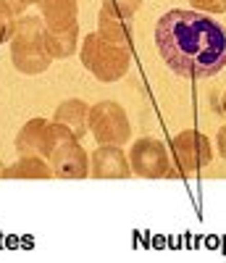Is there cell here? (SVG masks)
Here are the masks:
<instances>
[{
  "label": "cell",
  "mask_w": 226,
  "mask_h": 263,
  "mask_svg": "<svg viewBox=\"0 0 226 263\" xmlns=\"http://www.w3.org/2000/svg\"><path fill=\"white\" fill-rule=\"evenodd\" d=\"M155 48L179 77L208 79L226 69V29L190 8H171L155 24Z\"/></svg>",
  "instance_id": "obj_1"
},
{
  "label": "cell",
  "mask_w": 226,
  "mask_h": 263,
  "mask_svg": "<svg viewBox=\"0 0 226 263\" xmlns=\"http://www.w3.org/2000/svg\"><path fill=\"white\" fill-rule=\"evenodd\" d=\"M42 156L48 158L53 177L58 179H84L89 177V156L79 145V137H74L71 129H66L58 121H50L45 129Z\"/></svg>",
  "instance_id": "obj_2"
},
{
  "label": "cell",
  "mask_w": 226,
  "mask_h": 263,
  "mask_svg": "<svg viewBox=\"0 0 226 263\" xmlns=\"http://www.w3.org/2000/svg\"><path fill=\"white\" fill-rule=\"evenodd\" d=\"M11 61L21 74H42L50 66V55L45 50V21L42 16H18L16 32L11 37Z\"/></svg>",
  "instance_id": "obj_3"
},
{
  "label": "cell",
  "mask_w": 226,
  "mask_h": 263,
  "mask_svg": "<svg viewBox=\"0 0 226 263\" xmlns=\"http://www.w3.org/2000/svg\"><path fill=\"white\" fill-rule=\"evenodd\" d=\"M79 58H82V66L98 82H119L126 77L129 66H131V50L121 48V45H113V42H108L98 32L95 34L89 32L82 40Z\"/></svg>",
  "instance_id": "obj_4"
},
{
  "label": "cell",
  "mask_w": 226,
  "mask_h": 263,
  "mask_svg": "<svg viewBox=\"0 0 226 263\" xmlns=\"http://www.w3.org/2000/svg\"><path fill=\"white\" fill-rule=\"evenodd\" d=\"M89 132L100 145H124L131 140V124L116 100H100L89 105Z\"/></svg>",
  "instance_id": "obj_5"
},
{
  "label": "cell",
  "mask_w": 226,
  "mask_h": 263,
  "mask_svg": "<svg viewBox=\"0 0 226 263\" xmlns=\"http://www.w3.org/2000/svg\"><path fill=\"white\" fill-rule=\"evenodd\" d=\"M171 153H174L176 168L182 177H195L197 171H202L205 166L213 163V145L197 129L179 132L171 142Z\"/></svg>",
  "instance_id": "obj_6"
},
{
  "label": "cell",
  "mask_w": 226,
  "mask_h": 263,
  "mask_svg": "<svg viewBox=\"0 0 226 263\" xmlns=\"http://www.w3.org/2000/svg\"><path fill=\"white\" fill-rule=\"evenodd\" d=\"M129 166H131V174H137L142 179H163L168 174H174L166 145L155 137H142L131 145Z\"/></svg>",
  "instance_id": "obj_7"
},
{
  "label": "cell",
  "mask_w": 226,
  "mask_h": 263,
  "mask_svg": "<svg viewBox=\"0 0 226 263\" xmlns=\"http://www.w3.org/2000/svg\"><path fill=\"white\" fill-rule=\"evenodd\" d=\"M89 171L95 179H129L131 166L121 145H100L89 156Z\"/></svg>",
  "instance_id": "obj_8"
},
{
  "label": "cell",
  "mask_w": 226,
  "mask_h": 263,
  "mask_svg": "<svg viewBox=\"0 0 226 263\" xmlns=\"http://www.w3.org/2000/svg\"><path fill=\"white\" fill-rule=\"evenodd\" d=\"M16 3L21 8H37L48 29L79 24V0H16Z\"/></svg>",
  "instance_id": "obj_9"
},
{
  "label": "cell",
  "mask_w": 226,
  "mask_h": 263,
  "mask_svg": "<svg viewBox=\"0 0 226 263\" xmlns=\"http://www.w3.org/2000/svg\"><path fill=\"white\" fill-rule=\"evenodd\" d=\"M53 121L63 124L66 129H71L74 137L82 140L87 132H89V105L84 100H79V98H69V100H63L55 108Z\"/></svg>",
  "instance_id": "obj_10"
},
{
  "label": "cell",
  "mask_w": 226,
  "mask_h": 263,
  "mask_svg": "<svg viewBox=\"0 0 226 263\" xmlns=\"http://www.w3.org/2000/svg\"><path fill=\"white\" fill-rule=\"evenodd\" d=\"M79 48V24L61 27V29H48L45 27V50L53 61L71 58Z\"/></svg>",
  "instance_id": "obj_11"
},
{
  "label": "cell",
  "mask_w": 226,
  "mask_h": 263,
  "mask_svg": "<svg viewBox=\"0 0 226 263\" xmlns=\"http://www.w3.org/2000/svg\"><path fill=\"white\" fill-rule=\"evenodd\" d=\"M98 34L105 37L113 45H121V48H129L131 45V29H129V18L113 13L108 8H100L98 13Z\"/></svg>",
  "instance_id": "obj_12"
},
{
  "label": "cell",
  "mask_w": 226,
  "mask_h": 263,
  "mask_svg": "<svg viewBox=\"0 0 226 263\" xmlns=\"http://www.w3.org/2000/svg\"><path fill=\"white\" fill-rule=\"evenodd\" d=\"M48 119H29L16 135V150L18 156H42V142H45V129Z\"/></svg>",
  "instance_id": "obj_13"
},
{
  "label": "cell",
  "mask_w": 226,
  "mask_h": 263,
  "mask_svg": "<svg viewBox=\"0 0 226 263\" xmlns=\"http://www.w3.org/2000/svg\"><path fill=\"white\" fill-rule=\"evenodd\" d=\"M53 168L45 156H18L13 166H8L6 179H50Z\"/></svg>",
  "instance_id": "obj_14"
},
{
  "label": "cell",
  "mask_w": 226,
  "mask_h": 263,
  "mask_svg": "<svg viewBox=\"0 0 226 263\" xmlns=\"http://www.w3.org/2000/svg\"><path fill=\"white\" fill-rule=\"evenodd\" d=\"M27 8H21L16 0H0V45L3 42H11L16 24H18V16L24 13Z\"/></svg>",
  "instance_id": "obj_15"
},
{
  "label": "cell",
  "mask_w": 226,
  "mask_h": 263,
  "mask_svg": "<svg viewBox=\"0 0 226 263\" xmlns=\"http://www.w3.org/2000/svg\"><path fill=\"white\" fill-rule=\"evenodd\" d=\"M140 6H142V0H103V8L119 13L124 18H131L134 13L140 11Z\"/></svg>",
  "instance_id": "obj_16"
},
{
  "label": "cell",
  "mask_w": 226,
  "mask_h": 263,
  "mask_svg": "<svg viewBox=\"0 0 226 263\" xmlns=\"http://www.w3.org/2000/svg\"><path fill=\"white\" fill-rule=\"evenodd\" d=\"M190 6L195 11H202V13H226V0H190Z\"/></svg>",
  "instance_id": "obj_17"
},
{
  "label": "cell",
  "mask_w": 226,
  "mask_h": 263,
  "mask_svg": "<svg viewBox=\"0 0 226 263\" xmlns=\"http://www.w3.org/2000/svg\"><path fill=\"white\" fill-rule=\"evenodd\" d=\"M216 145H218V156L226 161V124L218 129V135H216Z\"/></svg>",
  "instance_id": "obj_18"
},
{
  "label": "cell",
  "mask_w": 226,
  "mask_h": 263,
  "mask_svg": "<svg viewBox=\"0 0 226 263\" xmlns=\"http://www.w3.org/2000/svg\"><path fill=\"white\" fill-rule=\"evenodd\" d=\"M6 177H8V168H6L3 163H0V179H6Z\"/></svg>",
  "instance_id": "obj_19"
},
{
  "label": "cell",
  "mask_w": 226,
  "mask_h": 263,
  "mask_svg": "<svg viewBox=\"0 0 226 263\" xmlns=\"http://www.w3.org/2000/svg\"><path fill=\"white\" fill-rule=\"evenodd\" d=\"M221 111L226 114V92H223V103H221Z\"/></svg>",
  "instance_id": "obj_20"
}]
</instances>
